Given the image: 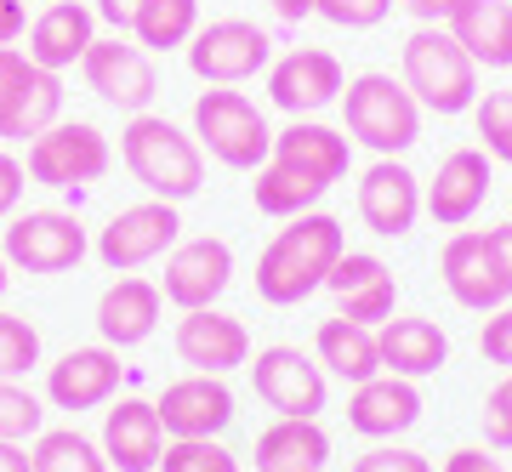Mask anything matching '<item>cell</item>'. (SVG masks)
<instances>
[{
	"instance_id": "cell-49",
	"label": "cell",
	"mask_w": 512,
	"mask_h": 472,
	"mask_svg": "<svg viewBox=\"0 0 512 472\" xmlns=\"http://www.w3.org/2000/svg\"><path fill=\"white\" fill-rule=\"evenodd\" d=\"M6 285H12V262L0 256V296H6Z\"/></svg>"
},
{
	"instance_id": "cell-44",
	"label": "cell",
	"mask_w": 512,
	"mask_h": 472,
	"mask_svg": "<svg viewBox=\"0 0 512 472\" xmlns=\"http://www.w3.org/2000/svg\"><path fill=\"white\" fill-rule=\"evenodd\" d=\"M439 472H507V467H501L490 450H450Z\"/></svg>"
},
{
	"instance_id": "cell-4",
	"label": "cell",
	"mask_w": 512,
	"mask_h": 472,
	"mask_svg": "<svg viewBox=\"0 0 512 472\" xmlns=\"http://www.w3.org/2000/svg\"><path fill=\"white\" fill-rule=\"evenodd\" d=\"M342 131L353 143H365L376 160H399L404 148H416L421 137V103L410 97L404 80L382 69L353 74L342 91Z\"/></svg>"
},
{
	"instance_id": "cell-41",
	"label": "cell",
	"mask_w": 512,
	"mask_h": 472,
	"mask_svg": "<svg viewBox=\"0 0 512 472\" xmlns=\"http://www.w3.org/2000/svg\"><path fill=\"white\" fill-rule=\"evenodd\" d=\"M23 188H29V171H23V160L0 148V222H12V217H18Z\"/></svg>"
},
{
	"instance_id": "cell-46",
	"label": "cell",
	"mask_w": 512,
	"mask_h": 472,
	"mask_svg": "<svg viewBox=\"0 0 512 472\" xmlns=\"http://www.w3.org/2000/svg\"><path fill=\"white\" fill-rule=\"evenodd\" d=\"M484 234H490V251H495V262H501V279H507V296H512V222L484 228Z\"/></svg>"
},
{
	"instance_id": "cell-15",
	"label": "cell",
	"mask_w": 512,
	"mask_h": 472,
	"mask_svg": "<svg viewBox=\"0 0 512 472\" xmlns=\"http://www.w3.org/2000/svg\"><path fill=\"white\" fill-rule=\"evenodd\" d=\"M439 279L450 302L467 313H495L507 296V279H501V262L490 251V234H473V228H456V234L444 239L439 251Z\"/></svg>"
},
{
	"instance_id": "cell-37",
	"label": "cell",
	"mask_w": 512,
	"mask_h": 472,
	"mask_svg": "<svg viewBox=\"0 0 512 472\" xmlns=\"http://www.w3.org/2000/svg\"><path fill=\"white\" fill-rule=\"evenodd\" d=\"M393 0H313V18L336 23V29H376L387 23Z\"/></svg>"
},
{
	"instance_id": "cell-14",
	"label": "cell",
	"mask_w": 512,
	"mask_h": 472,
	"mask_svg": "<svg viewBox=\"0 0 512 472\" xmlns=\"http://www.w3.org/2000/svg\"><path fill=\"white\" fill-rule=\"evenodd\" d=\"M342 91H348V74H342V63L330 52H319V46H296V52L268 63V97L291 120H313L319 109L342 103Z\"/></svg>"
},
{
	"instance_id": "cell-47",
	"label": "cell",
	"mask_w": 512,
	"mask_h": 472,
	"mask_svg": "<svg viewBox=\"0 0 512 472\" xmlns=\"http://www.w3.org/2000/svg\"><path fill=\"white\" fill-rule=\"evenodd\" d=\"M0 472H35V455L12 444V438H0Z\"/></svg>"
},
{
	"instance_id": "cell-30",
	"label": "cell",
	"mask_w": 512,
	"mask_h": 472,
	"mask_svg": "<svg viewBox=\"0 0 512 472\" xmlns=\"http://www.w3.org/2000/svg\"><path fill=\"white\" fill-rule=\"evenodd\" d=\"M478 69H512V0H467L444 23Z\"/></svg>"
},
{
	"instance_id": "cell-10",
	"label": "cell",
	"mask_w": 512,
	"mask_h": 472,
	"mask_svg": "<svg viewBox=\"0 0 512 472\" xmlns=\"http://www.w3.org/2000/svg\"><path fill=\"white\" fill-rule=\"evenodd\" d=\"M183 239V217L171 200H137L126 211H114L109 228H97L92 251L109 273H137L148 262H165V251Z\"/></svg>"
},
{
	"instance_id": "cell-33",
	"label": "cell",
	"mask_w": 512,
	"mask_h": 472,
	"mask_svg": "<svg viewBox=\"0 0 512 472\" xmlns=\"http://www.w3.org/2000/svg\"><path fill=\"white\" fill-rule=\"evenodd\" d=\"M160 472H239V455L222 438H165Z\"/></svg>"
},
{
	"instance_id": "cell-21",
	"label": "cell",
	"mask_w": 512,
	"mask_h": 472,
	"mask_svg": "<svg viewBox=\"0 0 512 472\" xmlns=\"http://www.w3.org/2000/svg\"><path fill=\"white\" fill-rule=\"evenodd\" d=\"M348 131L325 126V120H291L285 131H274V154L268 160L285 165L291 177L313 182L319 194H330L336 182L348 177Z\"/></svg>"
},
{
	"instance_id": "cell-45",
	"label": "cell",
	"mask_w": 512,
	"mask_h": 472,
	"mask_svg": "<svg viewBox=\"0 0 512 472\" xmlns=\"http://www.w3.org/2000/svg\"><path fill=\"white\" fill-rule=\"evenodd\" d=\"M399 6L410 12V18H421V23H450L467 0H399Z\"/></svg>"
},
{
	"instance_id": "cell-3",
	"label": "cell",
	"mask_w": 512,
	"mask_h": 472,
	"mask_svg": "<svg viewBox=\"0 0 512 472\" xmlns=\"http://www.w3.org/2000/svg\"><path fill=\"white\" fill-rule=\"evenodd\" d=\"M399 80L421 114H467L478 103V63L444 23H421L399 52Z\"/></svg>"
},
{
	"instance_id": "cell-38",
	"label": "cell",
	"mask_w": 512,
	"mask_h": 472,
	"mask_svg": "<svg viewBox=\"0 0 512 472\" xmlns=\"http://www.w3.org/2000/svg\"><path fill=\"white\" fill-rule=\"evenodd\" d=\"M478 416H484V444L490 450H512V370L484 393V410Z\"/></svg>"
},
{
	"instance_id": "cell-5",
	"label": "cell",
	"mask_w": 512,
	"mask_h": 472,
	"mask_svg": "<svg viewBox=\"0 0 512 472\" xmlns=\"http://www.w3.org/2000/svg\"><path fill=\"white\" fill-rule=\"evenodd\" d=\"M194 137H200V148L217 165H228V171H256V165L274 154V126H268V114L234 86H205L200 97H194Z\"/></svg>"
},
{
	"instance_id": "cell-12",
	"label": "cell",
	"mask_w": 512,
	"mask_h": 472,
	"mask_svg": "<svg viewBox=\"0 0 512 472\" xmlns=\"http://www.w3.org/2000/svg\"><path fill=\"white\" fill-rule=\"evenodd\" d=\"M80 74H86V86L120 114H148V103L160 97L154 57H148L131 35H97L92 52L80 57Z\"/></svg>"
},
{
	"instance_id": "cell-34",
	"label": "cell",
	"mask_w": 512,
	"mask_h": 472,
	"mask_svg": "<svg viewBox=\"0 0 512 472\" xmlns=\"http://www.w3.org/2000/svg\"><path fill=\"white\" fill-rule=\"evenodd\" d=\"M473 126H478V148L495 165H512V91H484L473 103Z\"/></svg>"
},
{
	"instance_id": "cell-39",
	"label": "cell",
	"mask_w": 512,
	"mask_h": 472,
	"mask_svg": "<svg viewBox=\"0 0 512 472\" xmlns=\"http://www.w3.org/2000/svg\"><path fill=\"white\" fill-rule=\"evenodd\" d=\"M348 472H433V461L421 450H410V444H370L365 455H353V467Z\"/></svg>"
},
{
	"instance_id": "cell-13",
	"label": "cell",
	"mask_w": 512,
	"mask_h": 472,
	"mask_svg": "<svg viewBox=\"0 0 512 472\" xmlns=\"http://www.w3.org/2000/svg\"><path fill=\"white\" fill-rule=\"evenodd\" d=\"M234 285V245L217 234H200V239H177L165 251V279H160V296L171 308H217V296Z\"/></svg>"
},
{
	"instance_id": "cell-11",
	"label": "cell",
	"mask_w": 512,
	"mask_h": 472,
	"mask_svg": "<svg viewBox=\"0 0 512 472\" xmlns=\"http://www.w3.org/2000/svg\"><path fill=\"white\" fill-rule=\"evenodd\" d=\"M245 370H251L256 399L268 404L274 416H308V421L325 416L330 376L313 353H302V347H291V342H274V347H262Z\"/></svg>"
},
{
	"instance_id": "cell-42",
	"label": "cell",
	"mask_w": 512,
	"mask_h": 472,
	"mask_svg": "<svg viewBox=\"0 0 512 472\" xmlns=\"http://www.w3.org/2000/svg\"><path fill=\"white\" fill-rule=\"evenodd\" d=\"M92 12L109 23L114 35H131V23H137V12H143V0H97Z\"/></svg>"
},
{
	"instance_id": "cell-19",
	"label": "cell",
	"mask_w": 512,
	"mask_h": 472,
	"mask_svg": "<svg viewBox=\"0 0 512 472\" xmlns=\"http://www.w3.org/2000/svg\"><path fill=\"white\" fill-rule=\"evenodd\" d=\"M171 347H177V359H183L188 370H200V376H228L239 364H251V330L222 308H188L183 319H177Z\"/></svg>"
},
{
	"instance_id": "cell-2",
	"label": "cell",
	"mask_w": 512,
	"mask_h": 472,
	"mask_svg": "<svg viewBox=\"0 0 512 472\" xmlns=\"http://www.w3.org/2000/svg\"><path fill=\"white\" fill-rule=\"evenodd\" d=\"M120 160L126 171L148 188V200L183 205L205 188V148L183 126H171L165 114H131L120 131Z\"/></svg>"
},
{
	"instance_id": "cell-8",
	"label": "cell",
	"mask_w": 512,
	"mask_h": 472,
	"mask_svg": "<svg viewBox=\"0 0 512 472\" xmlns=\"http://www.w3.org/2000/svg\"><path fill=\"white\" fill-rule=\"evenodd\" d=\"M0 256L18 273H74L86 256H92V234L74 211H23V217L6 222V239H0Z\"/></svg>"
},
{
	"instance_id": "cell-40",
	"label": "cell",
	"mask_w": 512,
	"mask_h": 472,
	"mask_svg": "<svg viewBox=\"0 0 512 472\" xmlns=\"http://www.w3.org/2000/svg\"><path fill=\"white\" fill-rule=\"evenodd\" d=\"M478 353H484V364H501V370H512V302H501L495 313H484Z\"/></svg>"
},
{
	"instance_id": "cell-20",
	"label": "cell",
	"mask_w": 512,
	"mask_h": 472,
	"mask_svg": "<svg viewBox=\"0 0 512 472\" xmlns=\"http://www.w3.org/2000/svg\"><path fill=\"white\" fill-rule=\"evenodd\" d=\"M154 410L165 421V438H222L239 416L228 382L222 376H200V370L165 387L160 399H154Z\"/></svg>"
},
{
	"instance_id": "cell-43",
	"label": "cell",
	"mask_w": 512,
	"mask_h": 472,
	"mask_svg": "<svg viewBox=\"0 0 512 472\" xmlns=\"http://www.w3.org/2000/svg\"><path fill=\"white\" fill-rule=\"evenodd\" d=\"M29 35V6L23 0H0V46H18Z\"/></svg>"
},
{
	"instance_id": "cell-25",
	"label": "cell",
	"mask_w": 512,
	"mask_h": 472,
	"mask_svg": "<svg viewBox=\"0 0 512 472\" xmlns=\"http://www.w3.org/2000/svg\"><path fill=\"white\" fill-rule=\"evenodd\" d=\"M160 308L165 296L154 279H137V273H120L109 291L97 296V336L114 347V353H126V347H143L154 330H160Z\"/></svg>"
},
{
	"instance_id": "cell-6",
	"label": "cell",
	"mask_w": 512,
	"mask_h": 472,
	"mask_svg": "<svg viewBox=\"0 0 512 472\" xmlns=\"http://www.w3.org/2000/svg\"><path fill=\"white\" fill-rule=\"evenodd\" d=\"M109 160H114V148L92 120H57L40 137H29V165L23 171L40 188H69L80 200V188H92L109 171Z\"/></svg>"
},
{
	"instance_id": "cell-27",
	"label": "cell",
	"mask_w": 512,
	"mask_h": 472,
	"mask_svg": "<svg viewBox=\"0 0 512 472\" xmlns=\"http://www.w3.org/2000/svg\"><path fill=\"white\" fill-rule=\"evenodd\" d=\"M376 347H382V370L421 382V376H439L450 359V336L421 313H393L387 325H376Z\"/></svg>"
},
{
	"instance_id": "cell-23",
	"label": "cell",
	"mask_w": 512,
	"mask_h": 472,
	"mask_svg": "<svg viewBox=\"0 0 512 472\" xmlns=\"http://www.w3.org/2000/svg\"><path fill=\"white\" fill-rule=\"evenodd\" d=\"M103 455L114 472H160L165 455V421L148 399H109L103 410Z\"/></svg>"
},
{
	"instance_id": "cell-31",
	"label": "cell",
	"mask_w": 512,
	"mask_h": 472,
	"mask_svg": "<svg viewBox=\"0 0 512 472\" xmlns=\"http://www.w3.org/2000/svg\"><path fill=\"white\" fill-rule=\"evenodd\" d=\"M200 29V0H143V12L131 23V40L143 52H177Z\"/></svg>"
},
{
	"instance_id": "cell-28",
	"label": "cell",
	"mask_w": 512,
	"mask_h": 472,
	"mask_svg": "<svg viewBox=\"0 0 512 472\" xmlns=\"http://www.w3.org/2000/svg\"><path fill=\"white\" fill-rule=\"evenodd\" d=\"M330 433L308 416H274L256 433V472H325Z\"/></svg>"
},
{
	"instance_id": "cell-18",
	"label": "cell",
	"mask_w": 512,
	"mask_h": 472,
	"mask_svg": "<svg viewBox=\"0 0 512 472\" xmlns=\"http://www.w3.org/2000/svg\"><path fill=\"white\" fill-rule=\"evenodd\" d=\"M120 393V353L109 342L97 347H69L57 364H46V404L52 410H103Z\"/></svg>"
},
{
	"instance_id": "cell-22",
	"label": "cell",
	"mask_w": 512,
	"mask_h": 472,
	"mask_svg": "<svg viewBox=\"0 0 512 472\" xmlns=\"http://www.w3.org/2000/svg\"><path fill=\"white\" fill-rule=\"evenodd\" d=\"M325 291L336 296V313L353 319V325H387L393 308H399V285H393V273H387L382 256L370 251H342V262L330 268Z\"/></svg>"
},
{
	"instance_id": "cell-24",
	"label": "cell",
	"mask_w": 512,
	"mask_h": 472,
	"mask_svg": "<svg viewBox=\"0 0 512 472\" xmlns=\"http://www.w3.org/2000/svg\"><path fill=\"white\" fill-rule=\"evenodd\" d=\"M421 421V387L404 382V376H370L348 393V427L359 438H376V444H393Z\"/></svg>"
},
{
	"instance_id": "cell-16",
	"label": "cell",
	"mask_w": 512,
	"mask_h": 472,
	"mask_svg": "<svg viewBox=\"0 0 512 472\" xmlns=\"http://www.w3.org/2000/svg\"><path fill=\"white\" fill-rule=\"evenodd\" d=\"M353 205H359V222L376 239H404L421 217V177L404 160H370L359 171Z\"/></svg>"
},
{
	"instance_id": "cell-9",
	"label": "cell",
	"mask_w": 512,
	"mask_h": 472,
	"mask_svg": "<svg viewBox=\"0 0 512 472\" xmlns=\"http://www.w3.org/2000/svg\"><path fill=\"white\" fill-rule=\"evenodd\" d=\"M183 52H188L194 80H205V86H245L256 74H268L274 40H268V29H256L245 18H211L194 29V40Z\"/></svg>"
},
{
	"instance_id": "cell-17",
	"label": "cell",
	"mask_w": 512,
	"mask_h": 472,
	"mask_svg": "<svg viewBox=\"0 0 512 472\" xmlns=\"http://www.w3.org/2000/svg\"><path fill=\"white\" fill-rule=\"evenodd\" d=\"M490 154L484 148H450L433 171V182L421 188V211L439 228H467L490 200Z\"/></svg>"
},
{
	"instance_id": "cell-1",
	"label": "cell",
	"mask_w": 512,
	"mask_h": 472,
	"mask_svg": "<svg viewBox=\"0 0 512 472\" xmlns=\"http://www.w3.org/2000/svg\"><path fill=\"white\" fill-rule=\"evenodd\" d=\"M348 251V234L330 211H302L279 228L256 256V296L268 308H302L308 296L325 291L330 268Z\"/></svg>"
},
{
	"instance_id": "cell-48",
	"label": "cell",
	"mask_w": 512,
	"mask_h": 472,
	"mask_svg": "<svg viewBox=\"0 0 512 472\" xmlns=\"http://www.w3.org/2000/svg\"><path fill=\"white\" fill-rule=\"evenodd\" d=\"M274 6V18L279 23H302V18H313V0H268Z\"/></svg>"
},
{
	"instance_id": "cell-36",
	"label": "cell",
	"mask_w": 512,
	"mask_h": 472,
	"mask_svg": "<svg viewBox=\"0 0 512 472\" xmlns=\"http://www.w3.org/2000/svg\"><path fill=\"white\" fill-rule=\"evenodd\" d=\"M40 433H46V404H40L23 382H0V438L29 444V438H40Z\"/></svg>"
},
{
	"instance_id": "cell-7",
	"label": "cell",
	"mask_w": 512,
	"mask_h": 472,
	"mask_svg": "<svg viewBox=\"0 0 512 472\" xmlns=\"http://www.w3.org/2000/svg\"><path fill=\"white\" fill-rule=\"evenodd\" d=\"M63 120V74L40 69L23 46H0V137L29 143Z\"/></svg>"
},
{
	"instance_id": "cell-26",
	"label": "cell",
	"mask_w": 512,
	"mask_h": 472,
	"mask_svg": "<svg viewBox=\"0 0 512 472\" xmlns=\"http://www.w3.org/2000/svg\"><path fill=\"white\" fill-rule=\"evenodd\" d=\"M92 40H97V12L80 6V0H46L40 18L29 23V57L52 74L74 69L80 57L92 52Z\"/></svg>"
},
{
	"instance_id": "cell-35",
	"label": "cell",
	"mask_w": 512,
	"mask_h": 472,
	"mask_svg": "<svg viewBox=\"0 0 512 472\" xmlns=\"http://www.w3.org/2000/svg\"><path fill=\"white\" fill-rule=\"evenodd\" d=\"M40 364V330L0 308V382H23Z\"/></svg>"
},
{
	"instance_id": "cell-29",
	"label": "cell",
	"mask_w": 512,
	"mask_h": 472,
	"mask_svg": "<svg viewBox=\"0 0 512 472\" xmlns=\"http://www.w3.org/2000/svg\"><path fill=\"white\" fill-rule=\"evenodd\" d=\"M313 359L325 364V376H336V382H348V387L382 376V347H376V330L353 325V319H342V313L313 330Z\"/></svg>"
},
{
	"instance_id": "cell-32",
	"label": "cell",
	"mask_w": 512,
	"mask_h": 472,
	"mask_svg": "<svg viewBox=\"0 0 512 472\" xmlns=\"http://www.w3.org/2000/svg\"><path fill=\"white\" fill-rule=\"evenodd\" d=\"M35 472H114L97 438H86L80 427H46L35 438Z\"/></svg>"
}]
</instances>
